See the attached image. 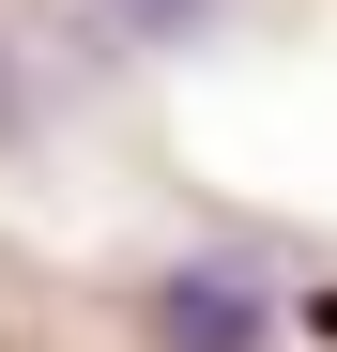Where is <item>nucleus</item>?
Wrapping results in <instances>:
<instances>
[{
    "mask_svg": "<svg viewBox=\"0 0 337 352\" xmlns=\"http://www.w3.org/2000/svg\"><path fill=\"white\" fill-rule=\"evenodd\" d=\"M138 322H153V352H261L276 291H261V261H168L138 291Z\"/></svg>",
    "mask_w": 337,
    "mask_h": 352,
    "instance_id": "nucleus-1",
    "label": "nucleus"
},
{
    "mask_svg": "<svg viewBox=\"0 0 337 352\" xmlns=\"http://www.w3.org/2000/svg\"><path fill=\"white\" fill-rule=\"evenodd\" d=\"M107 16H123L138 46H199V31H215V0H107Z\"/></svg>",
    "mask_w": 337,
    "mask_h": 352,
    "instance_id": "nucleus-2",
    "label": "nucleus"
}]
</instances>
